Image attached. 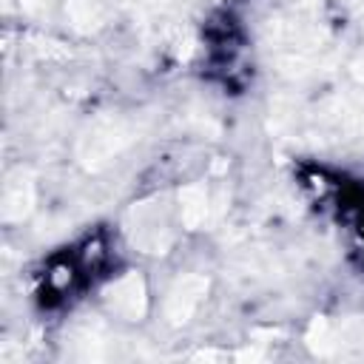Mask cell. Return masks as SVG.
Returning <instances> with one entry per match:
<instances>
[{"label":"cell","instance_id":"cell-4","mask_svg":"<svg viewBox=\"0 0 364 364\" xmlns=\"http://www.w3.org/2000/svg\"><path fill=\"white\" fill-rule=\"evenodd\" d=\"M71 17L77 26H97L100 14H97V6L91 0H71Z\"/></svg>","mask_w":364,"mask_h":364},{"label":"cell","instance_id":"cell-3","mask_svg":"<svg viewBox=\"0 0 364 364\" xmlns=\"http://www.w3.org/2000/svg\"><path fill=\"white\" fill-rule=\"evenodd\" d=\"M205 213H208V196H205V191L202 188H188L185 193H182V219H185V225H199L202 219H205Z\"/></svg>","mask_w":364,"mask_h":364},{"label":"cell","instance_id":"cell-2","mask_svg":"<svg viewBox=\"0 0 364 364\" xmlns=\"http://www.w3.org/2000/svg\"><path fill=\"white\" fill-rule=\"evenodd\" d=\"M111 304H114V310L128 313V316L139 313L142 310V284H139V279L128 276V279L117 282L114 290H111Z\"/></svg>","mask_w":364,"mask_h":364},{"label":"cell","instance_id":"cell-1","mask_svg":"<svg viewBox=\"0 0 364 364\" xmlns=\"http://www.w3.org/2000/svg\"><path fill=\"white\" fill-rule=\"evenodd\" d=\"M202 293H205V282H202V279H193V276H191V279L179 282L176 290L171 293V301H168V310H171L173 321H185V318L193 313V307L199 304Z\"/></svg>","mask_w":364,"mask_h":364}]
</instances>
